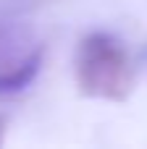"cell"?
<instances>
[{
    "instance_id": "1",
    "label": "cell",
    "mask_w": 147,
    "mask_h": 149,
    "mask_svg": "<svg viewBox=\"0 0 147 149\" xmlns=\"http://www.w3.org/2000/svg\"><path fill=\"white\" fill-rule=\"evenodd\" d=\"M74 73L79 94L108 102H126L137 81L126 47L105 31H92L79 42Z\"/></svg>"
},
{
    "instance_id": "2",
    "label": "cell",
    "mask_w": 147,
    "mask_h": 149,
    "mask_svg": "<svg viewBox=\"0 0 147 149\" xmlns=\"http://www.w3.org/2000/svg\"><path fill=\"white\" fill-rule=\"evenodd\" d=\"M39 68H42V50H34L16 65L0 71V94H16V92L26 89L37 79Z\"/></svg>"
},
{
    "instance_id": "3",
    "label": "cell",
    "mask_w": 147,
    "mask_h": 149,
    "mask_svg": "<svg viewBox=\"0 0 147 149\" xmlns=\"http://www.w3.org/2000/svg\"><path fill=\"white\" fill-rule=\"evenodd\" d=\"M5 131H8V118L0 115V147H3V141H5Z\"/></svg>"
}]
</instances>
